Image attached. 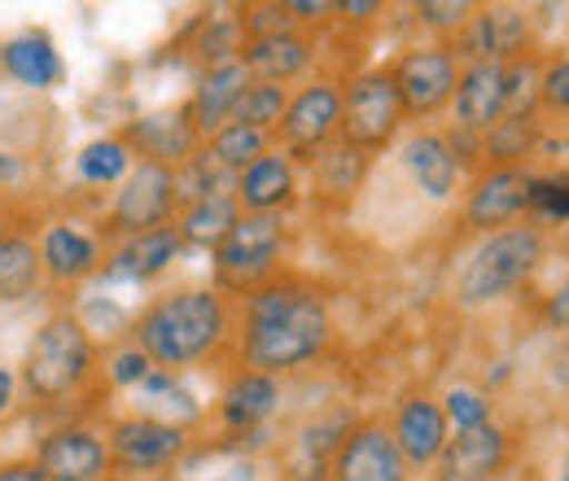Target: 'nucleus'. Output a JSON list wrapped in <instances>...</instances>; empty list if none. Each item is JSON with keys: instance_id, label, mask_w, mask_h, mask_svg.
Instances as JSON below:
<instances>
[{"instance_id": "nucleus-38", "label": "nucleus", "mask_w": 569, "mask_h": 481, "mask_svg": "<svg viewBox=\"0 0 569 481\" xmlns=\"http://www.w3.org/2000/svg\"><path fill=\"white\" fill-rule=\"evenodd\" d=\"M473 13H478V4H469V0H421L417 4V18L433 31H465Z\"/></svg>"}, {"instance_id": "nucleus-41", "label": "nucleus", "mask_w": 569, "mask_h": 481, "mask_svg": "<svg viewBox=\"0 0 569 481\" xmlns=\"http://www.w3.org/2000/svg\"><path fill=\"white\" fill-rule=\"evenodd\" d=\"M0 481H49L44 469L36 460H13V464H0Z\"/></svg>"}, {"instance_id": "nucleus-14", "label": "nucleus", "mask_w": 569, "mask_h": 481, "mask_svg": "<svg viewBox=\"0 0 569 481\" xmlns=\"http://www.w3.org/2000/svg\"><path fill=\"white\" fill-rule=\"evenodd\" d=\"M526 189H530L526 167H491L469 193V207H465L469 228L482 237H491L499 228H512L517 214L526 210Z\"/></svg>"}, {"instance_id": "nucleus-11", "label": "nucleus", "mask_w": 569, "mask_h": 481, "mask_svg": "<svg viewBox=\"0 0 569 481\" xmlns=\"http://www.w3.org/2000/svg\"><path fill=\"white\" fill-rule=\"evenodd\" d=\"M184 429L171 424V420H158V415H128V420H114L110 429V460L128 473H153V469H167L184 455Z\"/></svg>"}, {"instance_id": "nucleus-27", "label": "nucleus", "mask_w": 569, "mask_h": 481, "mask_svg": "<svg viewBox=\"0 0 569 481\" xmlns=\"http://www.w3.org/2000/svg\"><path fill=\"white\" fill-rule=\"evenodd\" d=\"M180 250H184V241H180L176 223H167V228H158V232L132 237V241L114 254L110 275H123V280H153V275H162L180 259Z\"/></svg>"}, {"instance_id": "nucleus-20", "label": "nucleus", "mask_w": 569, "mask_h": 481, "mask_svg": "<svg viewBox=\"0 0 569 481\" xmlns=\"http://www.w3.org/2000/svg\"><path fill=\"white\" fill-rule=\"evenodd\" d=\"M40 263L44 272L53 275L58 284H79L88 275L101 268V241L92 232H83V223H53L40 241Z\"/></svg>"}, {"instance_id": "nucleus-48", "label": "nucleus", "mask_w": 569, "mask_h": 481, "mask_svg": "<svg viewBox=\"0 0 569 481\" xmlns=\"http://www.w3.org/2000/svg\"><path fill=\"white\" fill-rule=\"evenodd\" d=\"M0 241H4V214H0Z\"/></svg>"}, {"instance_id": "nucleus-34", "label": "nucleus", "mask_w": 569, "mask_h": 481, "mask_svg": "<svg viewBox=\"0 0 569 481\" xmlns=\"http://www.w3.org/2000/svg\"><path fill=\"white\" fill-rule=\"evenodd\" d=\"M246 53V31H241V18H207L202 27V40H198V58L211 67H228V62H241Z\"/></svg>"}, {"instance_id": "nucleus-47", "label": "nucleus", "mask_w": 569, "mask_h": 481, "mask_svg": "<svg viewBox=\"0 0 569 481\" xmlns=\"http://www.w3.org/2000/svg\"><path fill=\"white\" fill-rule=\"evenodd\" d=\"M561 481H569V451H566V469H561Z\"/></svg>"}, {"instance_id": "nucleus-6", "label": "nucleus", "mask_w": 569, "mask_h": 481, "mask_svg": "<svg viewBox=\"0 0 569 481\" xmlns=\"http://www.w3.org/2000/svg\"><path fill=\"white\" fill-rule=\"evenodd\" d=\"M403 123H408V110H403L395 70H363L347 83L338 140L356 144L363 153H377V149H386L390 140L399 137Z\"/></svg>"}, {"instance_id": "nucleus-25", "label": "nucleus", "mask_w": 569, "mask_h": 481, "mask_svg": "<svg viewBox=\"0 0 569 481\" xmlns=\"http://www.w3.org/2000/svg\"><path fill=\"white\" fill-rule=\"evenodd\" d=\"M368 167H372V158H368L363 149L347 144V140H333V144L311 162V171H316V193H320L325 202H338V207L356 202Z\"/></svg>"}, {"instance_id": "nucleus-7", "label": "nucleus", "mask_w": 569, "mask_h": 481, "mask_svg": "<svg viewBox=\"0 0 569 481\" xmlns=\"http://www.w3.org/2000/svg\"><path fill=\"white\" fill-rule=\"evenodd\" d=\"M180 207V189H176V171L167 167H153V162H137L123 180V189L114 193V207H110V232L119 237H144V232H158L176 219Z\"/></svg>"}, {"instance_id": "nucleus-15", "label": "nucleus", "mask_w": 569, "mask_h": 481, "mask_svg": "<svg viewBox=\"0 0 569 481\" xmlns=\"http://www.w3.org/2000/svg\"><path fill=\"white\" fill-rule=\"evenodd\" d=\"M49 481H101L110 473V447L88 429H58L40 442V460Z\"/></svg>"}, {"instance_id": "nucleus-12", "label": "nucleus", "mask_w": 569, "mask_h": 481, "mask_svg": "<svg viewBox=\"0 0 569 481\" xmlns=\"http://www.w3.org/2000/svg\"><path fill=\"white\" fill-rule=\"evenodd\" d=\"M526 44H530V18L512 4H478V13L469 18L465 36H460V49L456 58H469V62H517L526 58Z\"/></svg>"}, {"instance_id": "nucleus-31", "label": "nucleus", "mask_w": 569, "mask_h": 481, "mask_svg": "<svg viewBox=\"0 0 569 481\" xmlns=\"http://www.w3.org/2000/svg\"><path fill=\"white\" fill-rule=\"evenodd\" d=\"M132 167H137V158H132V149L123 144V137L92 140V144H83L79 158H74V171H79V180H88V184H114V180H128Z\"/></svg>"}, {"instance_id": "nucleus-30", "label": "nucleus", "mask_w": 569, "mask_h": 481, "mask_svg": "<svg viewBox=\"0 0 569 481\" xmlns=\"http://www.w3.org/2000/svg\"><path fill=\"white\" fill-rule=\"evenodd\" d=\"M535 144H539V119L535 114H503L482 137V158H491L496 167H517L521 158L535 153Z\"/></svg>"}, {"instance_id": "nucleus-23", "label": "nucleus", "mask_w": 569, "mask_h": 481, "mask_svg": "<svg viewBox=\"0 0 569 481\" xmlns=\"http://www.w3.org/2000/svg\"><path fill=\"white\" fill-rule=\"evenodd\" d=\"M277 403H281V381L250 368V372L232 377V385L223 390V399H219V420H223L228 429H237V433H250V429H259L263 420H272Z\"/></svg>"}, {"instance_id": "nucleus-45", "label": "nucleus", "mask_w": 569, "mask_h": 481, "mask_svg": "<svg viewBox=\"0 0 569 481\" xmlns=\"http://www.w3.org/2000/svg\"><path fill=\"white\" fill-rule=\"evenodd\" d=\"M18 180V158H9V153H0V193L9 189Z\"/></svg>"}, {"instance_id": "nucleus-16", "label": "nucleus", "mask_w": 569, "mask_h": 481, "mask_svg": "<svg viewBox=\"0 0 569 481\" xmlns=\"http://www.w3.org/2000/svg\"><path fill=\"white\" fill-rule=\"evenodd\" d=\"M293 202H298V171H293V158L281 149H268L259 162H250L237 176L241 214H284Z\"/></svg>"}, {"instance_id": "nucleus-1", "label": "nucleus", "mask_w": 569, "mask_h": 481, "mask_svg": "<svg viewBox=\"0 0 569 481\" xmlns=\"http://www.w3.org/2000/svg\"><path fill=\"white\" fill-rule=\"evenodd\" d=\"M329 338H333V320H329L325 293H316L298 280L263 284L246 302L241 354L254 372H268V377L293 372V368L320 359Z\"/></svg>"}, {"instance_id": "nucleus-2", "label": "nucleus", "mask_w": 569, "mask_h": 481, "mask_svg": "<svg viewBox=\"0 0 569 481\" xmlns=\"http://www.w3.org/2000/svg\"><path fill=\"white\" fill-rule=\"evenodd\" d=\"M228 338V307L214 289H180L158 298L137 320V345L153 368H189Z\"/></svg>"}, {"instance_id": "nucleus-9", "label": "nucleus", "mask_w": 569, "mask_h": 481, "mask_svg": "<svg viewBox=\"0 0 569 481\" xmlns=\"http://www.w3.org/2000/svg\"><path fill=\"white\" fill-rule=\"evenodd\" d=\"M395 83L403 97L408 119H433L438 110L451 106L456 83H460V58L451 44H421L408 49L403 62L395 67Z\"/></svg>"}, {"instance_id": "nucleus-13", "label": "nucleus", "mask_w": 569, "mask_h": 481, "mask_svg": "<svg viewBox=\"0 0 569 481\" xmlns=\"http://www.w3.org/2000/svg\"><path fill=\"white\" fill-rule=\"evenodd\" d=\"M333 481H408V460L395 442L390 429L381 424H363V429H351L347 442L338 447L333 455Z\"/></svg>"}, {"instance_id": "nucleus-24", "label": "nucleus", "mask_w": 569, "mask_h": 481, "mask_svg": "<svg viewBox=\"0 0 569 481\" xmlns=\"http://www.w3.org/2000/svg\"><path fill=\"white\" fill-rule=\"evenodd\" d=\"M0 67L27 88H53L62 79V53L44 31H22L0 44Z\"/></svg>"}, {"instance_id": "nucleus-4", "label": "nucleus", "mask_w": 569, "mask_h": 481, "mask_svg": "<svg viewBox=\"0 0 569 481\" xmlns=\"http://www.w3.org/2000/svg\"><path fill=\"white\" fill-rule=\"evenodd\" d=\"M543 263V232L535 223H512L499 228L491 237H482V245L465 259L460 280H456V298L465 307H487L508 298L517 284H526L535 268Z\"/></svg>"}, {"instance_id": "nucleus-42", "label": "nucleus", "mask_w": 569, "mask_h": 481, "mask_svg": "<svg viewBox=\"0 0 569 481\" xmlns=\"http://www.w3.org/2000/svg\"><path fill=\"white\" fill-rule=\"evenodd\" d=\"M548 324H557V329H569V275L561 280V289L548 298Z\"/></svg>"}, {"instance_id": "nucleus-40", "label": "nucleus", "mask_w": 569, "mask_h": 481, "mask_svg": "<svg viewBox=\"0 0 569 481\" xmlns=\"http://www.w3.org/2000/svg\"><path fill=\"white\" fill-rule=\"evenodd\" d=\"M149 372H153V363H149V354H144L141 345L119 350V354H114V363H110V381H114V385H123V390H128V385H137V390H141V381L149 377Z\"/></svg>"}, {"instance_id": "nucleus-35", "label": "nucleus", "mask_w": 569, "mask_h": 481, "mask_svg": "<svg viewBox=\"0 0 569 481\" xmlns=\"http://www.w3.org/2000/svg\"><path fill=\"white\" fill-rule=\"evenodd\" d=\"M539 74H543V62L530 58V53L503 67V106H508V114H535Z\"/></svg>"}, {"instance_id": "nucleus-3", "label": "nucleus", "mask_w": 569, "mask_h": 481, "mask_svg": "<svg viewBox=\"0 0 569 481\" xmlns=\"http://www.w3.org/2000/svg\"><path fill=\"white\" fill-rule=\"evenodd\" d=\"M92 363H97L92 333L83 329V320H74L71 311H58L27 342L22 385L40 403H58V399H71L74 390H83V381L92 377Z\"/></svg>"}, {"instance_id": "nucleus-32", "label": "nucleus", "mask_w": 569, "mask_h": 481, "mask_svg": "<svg viewBox=\"0 0 569 481\" xmlns=\"http://www.w3.org/2000/svg\"><path fill=\"white\" fill-rule=\"evenodd\" d=\"M268 149H272L268 132H254V128H241V123H223V128L207 140V153H211L223 171H232V176H241V171H246L250 162H259Z\"/></svg>"}, {"instance_id": "nucleus-19", "label": "nucleus", "mask_w": 569, "mask_h": 481, "mask_svg": "<svg viewBox=\"0 0 569 481\" xmlns=\"http://www.w3.org/2000/svg\"><path fill=\"white\" fill-rule=\"evenodd\" d=\"M390 433H395V442H399L408 469H429V464H438V455H442V447H447V438H451V424H447L442 403L417 394V399H408V403L399 408V420H395Z\"/></svg>"}, {"instance_id": "nucleus-46", "label": "nucleus", "mask_w": 569, "mask_h": 481, "mask_svg": "<svg viewBox=\"0 0 569 481\" xmlns=\"http://www.w3.org/2000/svg\"><path fill=\"white\" fill-rule=\"evenodd\" d=\"M9 403H13V372L0 368V415L9 412Z\"/></svg>"}, {"instance_id": "nucleus-26", "label": "nucleus", "mask_w": 569, "mask_h": 481, "mask_svg": "<svg viewBox=\"0 0 569 481\" xmlns=\"http://www.w3.org/2000/svg\"><path fill=\"white\" fill-rule=\"evenodd\" d=\"M311 58H316L311 44H307L302 36H293V31L268 36V40H250L246 53H241V62L250 67L254 79H263V83H281V88L311 67Z\"/></svg>"}, {"instance_id": "nucleus-10", "label": "nucleus", "mask_w": 569, "mask_h": 481, "mask_svg": "<svg viewBox=\"0 0 569 481\" xmlns=\"http://www.w3.org/2000/svg\"><path fill=\"white\" fill-rule=\"evenodd\" d=\"M123 144L132 149V158L141 153V162L180 171V167H189V162L198 158L202 132H198L189 106H167V110H153V114L132 119V123L123 128Z\"/></svg>"}, {"instance_id": "nucleus-29", "label": "nucleus", "mask_w": 569, "mask_h": 481, "mask_svg": "<svg viewBox=\"0 0 569 481\" xmlns=\"http://www.w3.org/2000/svg\"><path fill=\"white\" fill-rule=\"evenodd\" d=\"M44 275L40 263V245L27 237H4L0 241V302H22L27 293H36Z\"/></svg>"}, {"instance_id": "nucleus-5", "label": "nucleus", "mask_w": 569, "mask_h": 481, "mask_svg": "<svg viewBox=\"0 0 569 481\" xmlns=\"http://www.w3.org/2000/svg\"><path fill=\"white\" fill-rule=\"evenodd\" d=\"M284 241V214H241L237 228L214 245V280L237 293L263 289V280L281 268Z\"/></svg>"}, {"instance_id": "nucleus-39", "label": "nucleus", "mask_w": 569, "mask_h": 481, "mask_svg": "<svg viewBox=\"0 0 569 481\" xmlns=\"http://www.w3.org/2000/svg\"><path fill=\"white\" fill-rule=\"evenodd\" d=\"M539 106L548 114H569V58H552L539 74Z\"/></svg>"}, {"instance_id": "nucleus-33", "label": "nucleus", "mask_w": 569, "mask_h": 481, "mask_svg": "<svg viewBox=\"0 0 569 481\" xmlns=\"http://www.w3.org/2000/svg\"><path fill=\"white\" fill-rule=\"evenodd\" d=\"M284 110H289V92H284L281 83H263V79H254V83L246 88V97L237 101L232 123L254 128V132H272V128H281Z\"/></svg>"}, {"instance_id": "nucleus-22", "label": "nucleus", "mask_w": 569, "mask_h": 481, "mask_svg": "<svg viewBox=\"0 0 569 481\" xmlns=\"http://www.w3.org/2000/svg\"><path fill=\"white\" fill-rule=\"evenodd\" d=\"M403 167L429 202H447L460 184V162H456L447 137H438V132H417L403 140Z\"/></svg>"}, {"instance_id": "nucleus-8", "label": "nucleus", "mask_w": 569, "mask_h": 481, "mask_svg": "<svg viewBox=\"0 0 569 481\" xmlns=\"http://www.w3.org/2000/svg\"><path fill=\"white\" fill-rule=\"evenodd\" d=\"M342 128V88L329 79H316L298 97H289V110L281 119V153L298 162H316Z\"/></svg>"}, {"instance_id": "nucleus-21", "label": "nucleus", "mask_w": 569, "mask_h": 481, "mask_svg": "<svg viewBox=\"0 0 569 481\" xmlns=\"http://www.w3.org/2000/svg\"><path fill=\"white\" fill-rule=\"evenodd\" d=\"M250 83H254V74H250L246 62L211 67L207 74H202V83H198V92H193V101H189L193 123H198L202 140H211L223 123H232V110H237V101L246 97Z\"/></svg>"}, {"instance_id": "nucleus-17", "label": "nucleus", "mask_w": 569, "mask_h": 481, "mask_svg": "<svg viewBox=\"0 0 569 481\" xmlns=\"http://www.w3.org/2000/svg\"><path fill=\"white\" fill-rule=\"evenodd\" d=\"M451 106H456V128L460 132L487 137L508 114V106H503V67L499 62H469L460 70Z\"/></svg>"}, {"instance_id": "nucleus-44", "label": "nucleus", "mask_w": 569, "mask_h": 481, "mask_svg": "<svg viewBox=\"0 0 569 481\" xmlns=\"http://www.w3.org/2000/svg\"><path fill=\"white\" fill-rule=\"evenodd\" d=\"M289 13H298V18H320V13H338V4H329V0H293Z\"/></svg>"}, {"instance_id": "nucleus-36", "label": "nucleus", "mask_w": 569, "mask_h": 481, "mask_svg": "<svg viewBox=\"0 0 569 481\" xmlns=\"http://www.w3.org/2000/svg\"><path fill=\"white\" fill-rule=\"evenodd\" d=\"M526 210L543 219H569V176H530Z\"/></svg>"}, {"instance_id": "nucleus-43", "label": "nucleus", "mask_w": 569, "mask_h": 481, "mask_svg": "<svg viewBox=\"0 0 569 481\" xmlns=\"http://www.w3.org/2000/svg\"><path fill=\"white\" fill-rule=\"evenodd\" d=\"M338 13H342V18H356V22H368L372 13H381V4H377V0H342Z\"/></svg>"}, {"instance_id": "nucleus-37", "label": "nucleus", "mask_w": 569, "mask_h": 481, "mask_svg": "<svg viewBox=\"0 0 569 481\" xmlns=\"http://www.w3.org/2000/svg\"><path fill=\"white\" fill-rule=\"evenodd\" d=\"M442 412H447V424H456V433L491 424V403H487V394H478V390H451V394L442 399Z\"/></svg>"}, {"instance_id": "nucleus-28", "label": "nucleus", "mask_w": 569, "mask_h": 481, "mask_svg": "<svg viewBox=\"0 0 569 481\" xmlns=\"http://www.w3.org/2000/svg\"><path fill=\"white\" fill-rule=\"evenodd\" d=\"M241 219V207H237V193H214V198H202V202H189L176 232L184 245H198V250H211L237 228Z\"/></svg>"}, {"instance_id": "nucleus-18", "label": "nucleus", "mask_w": 569, "mask_h": 481, "mask_svg": "<svg viewBox=\"0 0 569 481\" xmlns=\"http://www.w3.org/2000/svg\"><path fill=\"white\" fill-rule=\"evenodd\" d=\"M508 460V433L499 424L465 429L447 438L438 455V481H491Z\"/></svg>"}]
</instances>
